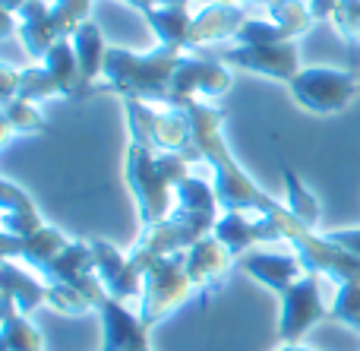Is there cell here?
Masks as SVG:
<instances>
[{"mask_svg": "<svg viewBox=\"0 0 360 351\" xmlns=\"http://www.w3.org/2000/svg\"><path fill=\"white\" fill-rule=\"evenodd\" d=\"M184 54L168 48L155 51H130V48H111L105 60V79L92 86V95L111 92L124 101H146V105H165L171 101V79H174L177 60Z\"/></svg>", "mask_w": 360, "mask_h": 351, "instance_id": "cell-1", "label": "cell"}, {"mask_svg": "<svg viewBox=\"0 0 360 351\" xmlns=\"http://www.w3.org/2000/svg\"><path fill=\"white\" fill-rule=\"evenodd\" d=\"M127 127H130V146H127V187L136 200L139 225H155L165 222L174 209V187L165 181L158 171V149L152 146L143 120L133 111H127Z\"/></svg>", "mask_w": 360, "mask_h": 351, "instance_id": "cell-2", "label": "cell"}, {"mask_svg": "<svg viewBox=\"0 0 360 351\" xmlns=\"http://www.w3.org/2000/svg\"><path fill=\"white\" fill-rule=\"evenodd\" d=\"M193 282L186 276V250L162 257L143 272V298H139V317L146 326H155L171 317L180 304L190 301Z\"/></svg>", "mask_w": 360, "mask_h": 351, "instance_id": "cell-3", "label": "cell"}, {"mask_svg": "<svg viewBox=\"0 0 360 351\" xmlns=\"http://www.w3.org/2000/svg\"><path fill=\"white\" fill-rule=\"evenodd\" d=\"M291 98L297 101L304 111L313 114H338L357 98L360 82L354 73L335 67H304L291 82Z\"/></svg>", "mask_w": 360, "mask_h": 351, "instance_id": "cell-4", "label": "cell"}, {"mask_svg": "<svg viewBox=\"0 0 360 351\" xmlns=\"http://www.w3.org/2000/svg\"><path fill=\"white\" fill-rule=\"evenodd\" d=\"M234 86L231 67L218 57H193L184 54L177 60L174 79H171V101L168 108H180L193 98H221Z\"/></svg>", "mask_w": 360, "mask_h": 351, "instance_id": "cell-5", "label": "cell"}, {"mask_svg": "<svg viewBox=\"0 0 360 351\" xmlns=\"http://www.w3.org/2000/svg\"><path fill=\"white\" fill-rule=\"evenodd\" d=\"M329 317V307L319 291V276L307 272L294 288L281 295V317H278V339L281 342H300L319 320Z\"/></svg>", "mask_w": 360, "mask_h": 351, "instance_id": "cell-6", "label": "cell"}, {"mask_svg": "<svg viewBox=\"0 0 360 351\" xmlns=\"http://www.w3.org/2000/svg\"><path fill=\"white\" fill-rule=\"evenodd\" d=\"M218 60L228 67L247 70V73H259L269 79L291 82L300 73V51L294 42H278V44H237L231 51H221Z\"/></svg>", "mask_w": 360, "mask_h": 351, "instance_id": "cell-7", "label": "cell"}, {"mask_svg": "<svg viewBox=\"0 0 360 351\" xmlns=\"http://www.w3.org/2000/svg\"><path fill=\"white\" fill-rule=\"evenodd\" d=\"M218 209L221 206H218L215 184L193 174V177H184L174 187V209H171L168 219H174L199 234H212L218 215H221Z\"/></svg>", "mask_w": 360, "mask_h": 351, "instance_id": "cell-8", "label": "cell"}, {"mask_svg": "<svg viewBox=\"0 0 360 351\" xmlns=\"http://www.w3.org/2000/svg\"><path fill=\"white\" fill-rule=\"evenodd\" d=\"M92 244V257H95V272H98L101 285L111 298L117 301H133L143 298V269L130 260V253L117 250L108 241H89Z\"/></svg>", "mask_w": 360, "mask_h": 351, "instance_id": "cell-9", "label": "cell"}, {"mask_svg": "<svg viewBox=\"0 0 360 351\" xmlns=\"http://www.w3.org/2000/svg\"><path fill=\"white\" fill-rule=\"evenodd\" d=\"M101 317V351H152L149 345V326L143 317L127 310L124 301L108 295L98 304Z\"/></svg>", "mask_w": 360, "mask_h": 351, "instance_id": "cell-10", "label": "cell"}, {"mask_svg": "<svg viewBox=\"0 0 360 351\" xmlns=\"http://www.w3.org/2000/svg\"><path fill=\"white\" fill-rule=\"evenodd\" d=\"M199 238H205V234L193 231V228L180 225V222H174V219L155 222V225H143L136 244L130 247V260L146 272L152 263H155V260L171 257V253L190 250V247L196 244Z\"/></svg>", "mask_w": 360, "mask_h": 351, "instance_id": "cell-11", "label": "cell"}, {"mask_svg": "<svg viewBox=\"0 0 360 351\" xmlns=\"http://www.w3.org/2000/svg\"><path fill=\"white\" fill-rule=\"evenodd\" d=\"M231 263H234V257H231L228 247H224L215 234L199 238L196 244L186 250V276H190L193 288L199 291V301H205L212 291L221 288L231 272Z\"/></svg>", "mask_w": 360, "mask_h": 351, "instance_id": "cell-12", "label": "cell"}, {"mask_svg": "<svg viewBox=\"0 0 360 351\" xmlns=\"http://www.w3.org/2000/svg\"><path fill=\"white\" fill-rule=\"evenodd\" d=\"M212 234L228 247L231 257H247L253 250V244H269V241L281 244L275 222L269 215H250V212H221Z\"/></svg>", "mask_w": 360, "mask_h": 351, "instance_id": "cell-13", "label": "cell"}, {"mask_svg": "<svg viewBox=\"0 0 360 351\" xmlns=\"http://www.w3.org/2000/svg\"><path fill=\"white\" fill-rule=\"evenodd\" d=\"M240 269L250 279L262 285V288L275 291V295H285L288 288L300 282L307 276V266L297 253H262V250H250L247 257H240Z\"/></svg>", "mask_w": 360, "mask_h": 351, "instance_id": "cell-14", "label": "cell"}, {"mask_svg": "<svg viewBox=\"0 0 360 351\" xmlns=\"http://www.w3.org/2000/svg\"><path fill=\"white\" fill-rule=\"evenodd\" d=\"M0 247H4V260H22L25 266L41 272L67 250L70 238L60 228L44 225V228H38L35 234H29V238H13V234L0 231Z\"/></svg>", "mask_w": 360, "mask_h": 351, "instance_id": "cell-15", "label": "cell"}, {"mask_svg": "<svg viewBox=\"0 0 360 351\" xmlns=\"http://www.w3.org/2000/svg\"><path fill=\"white\" fill-rule=\"evenodd\" d=\"M247 19L250 16L240 4H202V10L193 16L190 25V51L202 48V44L228 42L240 32V25Z\"/></svg>", "mask_w": 360, "mask_h": 351, "instance_id": "cell-16", "label": "cell"}, {"mask_svg": "<svg viewBox=\"0 0 360 351\" xmlns=\"http://www.w3.org/2000/svg\"><path fill=\"white\" fill-rule=\"evenodd\" d=\"M0 298L10 301L19 314L29 317L35 307L48 304V282L41 276H32L22 266H16L13 260L0 263Z\"/></svg>", "mask_w": 360, "mask_h": 351, "instance_id": "cell-17", "label": "cell"}, {"mask_svg": "<svg viewBox=\"0 0 360 351\" xmlns=\"http://www.w3.org/2000/svg\"><path fill=\"white\" fill-rule=\"evenodd\" d=\"M0 228L13 238H29L38 228H44L32 196L19 190L13 181H0Z\"/></svg>", "mask_w": 360, "mask_h": 351, "instance_id": "cell-18", "label": "cell"}, {"mask_svg": "<svg viewBox=\"0 0 360 351\" xmlns=\"http://www.w3.org/2000/svg\"><path fill=\"white\" fill-rule=\"evenodd\" d=\"M51 4L48 0H25L16 13V32L19 42H22L25 54L35 57V60H44V54L51 51V44L57 42L54 32H51Z\"/></svg>", "mask_w": 360, "mask_h": 351, "instance_id": "cell-19", "label": "cell"}, {"mask_svg": "<svg viewBox=\"0 0 360 351\" xmlns=\"http://www.w3.org/2000/svg\"><path fill=\"white\" fill-rule=\"evenodd\" d=\"M41 63L57 79V89H60V95L67 101H86L89 98V89H86V82H82L79 60H76L73 38H60V42H54Z\"/></svg>", "mask_w": 360, "mask_h": 351, "instance_id": "cell-20", "label": "cell"}, {"mask_svg": "<svg viewBox=\"0 0 360 351\" xmlns=\"http://www.w3.org/2000/svg\"><path fill=\"white\" fill-rule=\"evenodd\" d=\"M73 48H76V60H79V70H82V82H86L89 95H92V86H98V76H105V60H108V51H111L105 44L101 25H95L92 19L82 23L73 32Z\"/></svg>", "mask_w": 360, "mask_h": 351, "instance_id": "cell-21", "label": "cell"}, {"mask_svg": "<svg viewBox=\"0 0 360 351\" xmlns=\"http://www.w3.org/2000/svg\"><path fill=\"white\" fill-rule=\"evenodd\" d=\"M149 19L152 32L158 38V48H168V51H190V25L193 16L186 13V6H155V10L143 13Z\"/></svg>", "mask_w": 360, "mask_h": 351, "instance_id": "cell-22", "label": "cell"}, {"mask_svg": "<svg viewBox=\"0 0 360 351\" xmlns=\"http://www.w3.org/2000/svg\"><path fill=\"white\" fill-rule=\"evenodd\" d=\"M0 339H4V351H44L41 333L4 298H0Z\"/></svg>", "mask_w": 360, "mask_h": 351, "instance_id": "cell-23", "label": "cell"}, {"mask_svg": "<svg viewBox=\"0 0 360 351\" xmlns=\"http://www.w3.org/2000/svg\"><path fill=\"white\" fill-rule=\"evenodd\" d=\"M281 177H285V206L291 209V215L300 219L304 225L316 228L319 225V200L313 196V190L304 187V181H300L297 171L288 162H281Z\"/></svg>", "mask_w": 360, "mask_h": 351, "instance_id": "cell-24", "label": "cell"}, {"mask_svg": "<svg viewBox=\"0 0 360 351\" xmlns=\"http://www.w3.org/2000/svg\"><path fill=\"white\" fill-rule=\"evenodd\" d=\"M269 19H272V23L285 32L288 42L307 35V32L316 25L310 6L300 4V0H272V4H269Z\"/></svg>", "mask_w": 360, "mask_h": 351, "instance_id": "cell-25", "label": "cell"}, {"mask_svg": "<svg viewBox=\"0 0 360 351\" xmlns=\"http://www.w3.org/2000/svg\"><path fill=\"white\" fill-rule=\"evenodd\" d=\"M89 13H92V0H51V32L54 38H73V32L82 23H89Z\"/></svg>", "mask_w": 360, "mask_h": 351, "instance_id": "cell-26", "label": "cell"}, {"mask_svg": "<svg viewBox=\"0 0 360 351\" xmlns=\"http://www.w3.org/2000/svg\"><path fill=\"white\" fill-rule=\"evenodd\" d=\"M0 114H4V124L10 127L13 133H44L48 130V120L41 117V111H38L32 101H22V98L4 101Z\"/></svg>", "mask_w": 360, "mask_h": 351, "instance_id": "cell-27", "label": "cell"}, {"mask_svg": "<svg viewBox=\"0 0 360 351\" xmlns=\"http://www.w3.org/2000/svg\"><path fill=\"white\" fill-rule=\"evenodd\" d=\"M51 95H60V89H57V79L48 73V67H44V63L19 70L16 98H22V101H41V98H51Z\"/></svg>", "mask_w": 360, "mask_h": 351, "instance_id": "cell-28", "label": "cell"}, {"mask_svg": "<svg viewBox=\"0 0 360 351\" xmlns=\"http://www.w3.org/2000/svg\"><path fill=\"white\" fill-rule=\"evenodd\" d=\"M329 320L345 323L351 329H360V282H345L338 285L335 301L329 307Z\"/></svg>", "mask_w": 360, "mask_h": 351, "instance_id": "cell-29", "label": "cell"}, {"mask_svg": "<svg viewBox=\"0 0 360 351\" xmlns=\"http://www.w3.org/2000/svg\"><path fill=\"white\" fill-rule=\"evenodd\" d=\"M48 304L63 317H82V314H89V310H95L92 301H89L82 291L70 288V285H60V282L48 285Z\"/></svg>", "mask_w": 360, "mask_h": 351, "instance_id": "cell-30", "label": "cell"}, {"mask_svg": "<svg viewBox=\"0 0 360 351\" xmlns=\"http://www.w3.org/2000/svg\"><path fill=\"white\" fill-rule=\"evenodd\" d=\"M234 42L237 44H278V42H288V38L272 19H247L240 25V32L234 35Z\"/></svg>", "mask_w": 360, "mask_h": 351, "instance_id": "cell-31", "label": "cell"}, {"mask_svg": "<svg viewBox=\"0 0 360 351\" xmlns=\"http://www.w3.org/2000/svg\"><path fill=\"white\" fill-rule=\"evenodd\" d=\"M332 25L345 42H360V0H342L332 16Z\"/></svg>", "mask_w": 360, "mask_h": 351, "instance_id": "cell-32", "label": "cell"}, {"mask_svg": "<svg viewBox=\"0 0 360 351\" xmlns=\"http://www.w3.org/2000/svg\"><path fill=\"white\" fill-rule=\"evenodd\" d=\"M323 234L335 247H342V250H348V253H354V257H360V228H332V231H323Z\"/></svg>", "mask_w": 360, "mask_h": 351, "instance_id": "cell-33", "label": "cell"}, {"mask_svg": "<svg viewBox=\"0 0 360 351\" xmlns=\"http://www.w3.org/2000/svg\"><path fill=\"white\" fill-rule=\"evenodd\" d=\"M19 89V70H13L10 63H0V101H13Z\"/></svg>", "mask_w": 360, "mask_h": 351, "instance_id": "cell-34", "label": "cell"}, {"mask_svg": "<svg viewBox=\"0 0 360 351\" xmlns=\"http://www.w3.org/2000/svg\"><path fill=\"white\" fill-rule=\"evenodd\" d=\"M338 4H342V0H307V6H310V13H313L316 23H332Z\"/></svg>", "mask_w": 360, "mask_h": 351, "instance_id": "cell-35", "label": "cell"}, {"mask_svg": "<svg viewBox=\"0 0 360 351\" xmlns=\"http://www.w3.org/2000/svg\"><path fill=\"white\" fill-rule=\"evenodd\" d=\"M124 4H130L133 10H139V13H149V10H155V6H186L190 0H124Z\"/></svg>", "mask_w": 360, "mask_h": 351, "instance_id": "cell-36", "label": "cell"}, {"mask_svg": "<svg viewBox=\"0 0 360 351\" xmlns=\"http://www.w3.org/2000/svg\"><path fill=\"white\" fill-rule=\"evenodd\" d=\"M275 351H316V348H307L304 342H281Z\"/></svg>", "mask_w": 360, "mask_h": 351, "instance_id": "cell-37", "label": "cell"}, {"mask_svg": "<svg viewBox=\"0 0 360 351\" xmlns=\"http://www.w3.org/2000/svg\"><path fill=\"white\" fill-rule=\"evenodd\" d=\"M202 4H262V6H269L272 0H202Z\"/></svg>", "mask_w": 360, "mask_h": 351, "instance_id": "cell-38", "label": "cell"}]
</instances>
